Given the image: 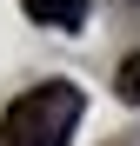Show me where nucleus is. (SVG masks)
<instances>
[{"label":"nucleus","mask_w":140,"mask_h":146,"mask_svg":"<svg viewBox=\"0 0 140 146\" xmlns=\"http://www.w3.org/2000/svg\"><path fill=\"white\" fill-rule=\"evenodd\" d=\"M80 86L74 80H47L33 93H20V100L0 113V146H67L80 126Z\"/></svg>","instance_id":"f257e3e1"},{"label":"nucleus","mask_w":140,"mask_h":146,"mask_svg":"<svg viewBox=\"0 0 140 146\" xmlns=\"http://www.w3.org/2000/svg\"><path fill=\"white\" fill-rule=\"evenodd\" d=\"M20 7H27V20L60 27V33H80L87 27V0H20Z\"/></svg>","instance_id":"f03ea898"},{"label":"nucleus","mask_w":140,"mask_h":146,"mask_svg":"<svg viewBox=\"0 0 140 146\" xmlns=\"http://www.w3.org/2000/svg\"><path fill=\"white\" fill-rule=\"evenodd\" d=\"M113 86H120V100H127V106H140V53H127V60H120Z\"/></svg>","instance_id":"7ed1b4c3"}]
</instances>
